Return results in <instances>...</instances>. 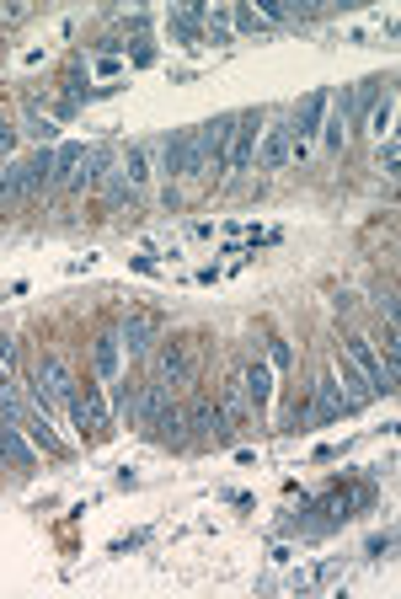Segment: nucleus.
Masks as SVG:
<instances>
[{
    "instance_id": "nucleus-1",
    "label": "nucleus",
    "mask_w": 401,
    "mask_h": 599,
    "mask_svg": "<svg viewBox=\"0 0 401 599\" xmlns=\"http://www.w3.org/2000/svg\"><path fill=\"white\" fill-rule=\"evenodd\" d=\"M230 124L236 113L225 118H209V124L193 129V150H188V177H209V172H225V145H230Z\"/></svg>"
},
{
    "instance_id": "nucleus-2",
    "label": "nucleus",
    "mask_w": 401,
    "mask_h": 599,
    "mask_svg": "<svg viewBox=\"0 0 401 599\" xmlns=\"http://www.w3.org/2000/svg\"><path fill=\"white\" fill-rule=\"evenodd\" d=\"M198 364H204L198 337H177V343H166V348L156 353V380H161V386H193V380H198Z\"/></svg>"
},
{
    "instance_id": "nucleus-3",
    "label": "nucleus",
    "mask_w": 401,
    "mask_h": 599,
    "mask_svg": "<svg viewBox=\"0 0 401 599\" xmlns=\"http://www.w3.org/2000/svg\"><path fill=\"white\" fill-rule=\"evenodd\" d=\"M257 140H262V113H236V124H230V145H225V172H246L257 156Z\"/></svg>"
},
{
    "instance_id": "nucleus-4",
    "label": "nucleus",
    "mask_w": 401,
    "mask_h": 599,
    "mask_svg": "<svg viewBox=\"0 0 401 599\" xmlns=\"http://www.w3.org/2000/svg\"><path fill=\"white\" fill-rule=\"evenodd\" d=\"M343 359H348L353 370L364 375V386L375 391V396H391V391H396V380L385 375V364H380V348L369 343V337H348V353H343Z\"/></svg>"
},
{
    "instance_id": "nucleus-5",
    "label": "nucleus",
    "mask_w": 401,
    "mask_h": 599,
    "mask_svg": "<svg viewBox=\"0 0 401 599\" xmlns=\"http://www.w3.org/2000/svg\"><path fill=\"white\" fill-rule=\"evenodd\" d=\"M182 418H188V439H214V444L230 439V418L220 412L214 396H193V407L182 412Z\"/></svg>"
},
{
    "instance_id": "nucleus-6",
    "label": "nucleus",
    "mask_w": 401,
    "mask_h": 599,
    "mask_svg": "<svg viewBox=\"0 0 401 599\" xmlns=\"http://www.w3.org/2000/svg\"><path fill=\"white\" fill-rule=\"evenodd\" d=\"M327 102H332V91H311L300 107H295V118H289V129H295V156H305V145L321 134V118H327Z\"/></svg>"
},
{
    "instance_id": "nucleus-7",
    "label": "nucleus",
    "mask_w": 401,
    "mask_h": 599,
    "mask_svg": "<svg viewBox=\"0 0 401 599\" xmlns=\"http://www.w3.org/2000/svg\"><path fill=\"white\" fill-rule=\"evenodd\" d=\"M70 418H75V428H91V434H107V423H113V412H107V402H102V391L97 386H86V391H70Z\"/></svg>"
},
{
    "instance_id": "nucleus-8",
    "label": "nucleus",
    "mask_w": 401,
    "mask_h": 599,
    "mask_svg": "<svg viewBox=\"0 0 401 599\" xmlns=\"http://www.w3.org/2000/svg\"><path fill=\"white\" fill-rule=\"evenodd\" d=\"M289 156H295V129H289V124H273V129H262V145H257L252 166H257V172H279Z\"/></svg>"
},
{
    "instance_id": "nucleus-9",
    "label": "nucleus",
    "mask_w": 401,
    "mask_h": 599,
    "mask_svg": "<svg viewBox=\"0 0 401 599\" xmlns=\"http://www.w3.org/2000/svg\"><path fill=\"white\" fill-rule=\"evenodd\" d=\"M118 337H123V348H129V353H150L161 343V316L156 311H129V316H123V327H118Z\"/></svg>"
},
{
    "instance_id": "nucleus-10",
    "label": "nucleus",
    "mask_w": 401,
    "mask_h": 599,
    "mask_svg": "<svg viewBox=\"0 0 401 599\" xmlns=\"http://www.w3.org/2000/svg\"><path fill=\"white\" fill-rule=\"evenodd\" d=\"M33 193H38L33 161H6V172H0V204H27Z\"/></svg>"
},
{
    "instance_id": "nucleus-11",
    "label": "nucleus",
    "mask_w": 401,
    "mask_h": 599,
    "mask_svg": "<svg viewBox=\"0 0 401 599\" xmlns=\"http://www.w3.org/2000/svg\"><path fill=\"white\" fill-rule=\"evenodd\" d=\"M91 370H97V380H107V386L123 375V337L118 332H102L97 343H91Z\"/></svg>"
},
{
    "instance_id": "nucleus-12",
    "label": "nucleus",
    "mask_w": 401,
    "mask_h": 599,
    "mask_svg": "<svg viewBox=\"0 0 401 599\" xmlns=\"http://www.w3.org/2000/svg\"><path fill=\"white\" fill-rule=\"evenodd\" d=\"M166 402H172V386H161L156 375L140 380V407H134V428H140V434H150V423H156L161 412H166Z\"/></svg>"
},
{
    "instance_id": "nucleus-13",
    "label": "nucleus",
    "mask_w": 401,
    "mask_h": 599,
    "mask_svg": "<svg viewBox=\"0 0 401 599\" xmlns=\"http://www.w3.org/2000/svg\"><path fill=\"white\" fill-rule=\"evenodd\" d=\"M343 412H348V402H343V391H337V380L327 375V380H316V402L311 407H305V423H337V418H343Z\"/></svg>"
},
{
    "instance_id": "nucleus-14",
    "label": "nucleus",
    "mask_w": 401,
    "mask_h": 599,
    "mask_svg": "<svg viewBox=\"0 0 401 599\" xmlns=\"http://www.w3.org/2000/svg\"><path fill=\"white\" fill-rule=\"evenodd\" d=\"M241 391H246V402H252L257 412L268 407V402H273V364H262V359H252V364H246Z\"/></svg>"
},
{
    "instance_id": "nucleus-15",
    "label": "nucleus",
    "mask_w": 401,
    "mask_h": 599,
    "mask_svg": "<svg viewBox=\"0 0 401 599\" xmlns=\"http://www.w3.org/2000/svg\"><path fill=\"white\" fill-rule=\"evenodd\" d=\"M107 166H113V150H107V145H91L86 156H81V172H75L70 188H75V193H91V188L107 177Z\"/></svg>"
},
{
    "instance_id": "nucleus-16",
    "label": "nucleus",
    "mask_w": 401,
    "mask_h": 599,
    "mask_svg": "<svg viewBox=\"0 0 401 599\" xmlns=\"http://www.w3.org/2000/svg\"><path fill=\"white\" fill-rule=\"evenodd\" d=\"M150 439H156V444H172V450H182V444H188V418H182L177 402H166V412L150 423Z\"/></svg>"
},
{
    "instance_id": "nucleus-17",
    "label": "nucleus",
    "mask_w": 401,
    "mask_h": 599,
    "mask_svg": "<svg viewBox=\"0 0 401 599\" xmlns=\"http://www.w3.org/2000/svg\"><path fill=\"white\" fill-rule=\"evenodd\" d=\"M332 380H337V391H343V402H348V412H359V407L369 402V396H375V391L364 386V375L353 370V364L343 359V353H337V375H332Z\"/></svg>"
},
{
    "instance_id": "nucleus-18",
    "label": "nucleus",
    "mask_w": 401,
    "mask_h": 599,
    "mask_svg": "<svg viewBox=\"0 0 401 599\" xmlns=\"http://www.w3.org/2000/svg\"><path fill=\"white\" fill-rule=\"evenodd\" d=\"M348 129H353V102H348V91H343V97L327 102V150H343Z\"/></svg>"
},
{
    "instance_id": "nucleus-19",
    "label": "nucleus",
    "mask_w": 401,
    "mask_h": 599,
    "mask_svg": "<svg viewBox=\"0 0 401 599\" xmlns=\"http://www.w3.org/2000/svg\"><path fill=\"white\" fill-rule=\"evenodd\" d=\"M27 412H33V402L22 396V386L11 375H0V423H27Z\"/></svg>"
},
{
    "instance_id": "nucleus-20",
    "label": "nucleus",
    "mask_w": 401,
    "mask_h": 599,
    "mask_svg": "<svg viewBox=\"0 0 401 599\" xmlns=\"http://www.w3.org/2000/svg\"><path fill=\"white\" fill-rule=\"evenodd\" d=\"M188 150H193V129H177V134H166V145H161L166 177H188Z\"/></svg>"
},
{
    "instance_id": "nucleus-21",
    "label": "nucleus",
    "mask_w": 401,
    "mask_h": 599,
    "mask_svg": "<svg viewBox=\"0 0 401 599\" xmlns=\"http://www.w3.org/2000/svg\"><path fill=\"white\" fill-rule=\"evenodd\" d=\"M27 439H33V450H49V455H65V439L54 434V423L43 418V412H27Z\"/></svg>"
},
{
    "instance_id": "nucleus-22",
    "label": "nucleus",
    "mask_w": 401,
    "mask_h": 599,
    "mask_svg": "<svg viewBox=\"0 0 401 599\" xmlns=\"http://www.w3.org/2000/svg\"><path fill=\"white\" fill-rule=\"evenodd\" d=\"M81 156H86V145H59L54 150V188H70L75 172H81Z\"/></svg>"
},
{
    "instance_id": "nucleus-23",
    "label": "nucleus",
    "mask_w": 401,
    "mask_h": 599,
    "mask_svg": "<svg viewBox=\"0 0 401 599\" xmlns=\"http://www.w3.org/2000/svg\"><path fill=\"white\" fill-rule=\"evenodd\" d=\"M204 17L209 11H172V38H182V43H204Z\"/></svg>"
},
{
    "instance_id": "nucleus-24",
    "label": "nucleus",
    "mask_w": 401,
    "mask_h": 599,
    "mask_svg": "<svg viewBox=\"0 0 401 599\" xmlns=\"http://www.w3.org/2000/svg\"><path fill=\"white\" fill-rule=\"evenodd\" d=\"M134 407H140V386H134V380H113V412H118V418H129L134 423Z\"/></svg>"
},
{
    "instance_id": "nucleus-25",
    "label": "nucleus",
    "mask_w": 401,
    "mask_h": 599,
    "mask_svg": "<svg viewBox=\"0 0 401 599\" xmlns=\"http://www.w3.org/2000/svg\"><path fill=\"white\" fill-rule=\"evenodd\" d=\"M123 182H129V188H140V182L150 177V156H145V145H134L129 150V161H123V172H118Z\"/></svg>"
},
{
    "instance_id": "nucleus-26",
    "label": "nucleus",
    "mask_w": 401,
    "mask_h": 599,
    "mask_svg": "<svg viewBox=\"0 0 401 599\" xmlns=\"http://www.w3.org/2000/svg\"><path fill=\"white\" fill-rule=\"evenodd\" d=\"M220 412L241 423V418H246V391H241V386H225V391H220Z\"/></svg>"
},
{
    "instance_id": "nucleus-27",
    "label": "nucleus",
    "mask_w": 401,
    "mask_h": 599,
    "mask_svg": "<svg viewBox=\"0 0 401 599\" xmlns=\"http://www.w3.org/2000/svg\"><path fill=\"white\" fill-rule=\"evenodd\" d=\"M391 113H396V91H385V97L375 102V134L385 140V129H391Z\"/></svg>"
},
{
    "instance_id": "nucleus-28",
    "label": "nucleus",
    "mask_w": 401,
    "mask_h": 599,
    "mask_svg": "<svg viewBox=\"0 0 401 599\" xmlns=\"http://www.w3.org/2000/svg\"><path fill=\"white\" fill-rule=\"evenodd\" d=\"M230 17H236V27H241V33H268V17H262V11H230Z\"/></svg>"
},
{
    "instance_id": "nucleus-29",
    "label": "nucleus",
    "mask_w": 401,
    "mask_h": 599,
    "mask_svg": "<svg viewBox=\"0 0 401 599\" xmlns=\"http://www.w3.org/2000/svg\"><path fill=\"white\" fill-rule=\"evenodd\" d=\"M396 166H401V150H396V140H380V172H391V177H396Z\"/></svg>"
},
{
    "instance_id": "nucleus-30",
    "label": "nucleus",
    "mask_w": 401,
    "mask_h": 599,
    "mask_svg": "<svg viewBox=\"0 0 401 599\" xmlns=\"http://www.w3.org/2000/svg\"><path fill=\"white\" fill-rule=\"evenodd\" d=\"M27 134H33V140H54V124H49V118H27Z\"/></svg>"
},
{
    "instance_id": "nucleus-31",
    "label": "nucleus",
    "mask_w": 401,
    "mask_h": 599,
    "mask_svg": "<svg viewBox=\"0 0 401 599\" xmlns=\"http://www.w3.org/2000/svg\"><path fill=\"white\" fill-rule=\"evenodd\" d=\"M11 150H17V129H11L6 118H0V156H11Z\"/></svg>"
},
{
    "instance_id": "nucleus-32",
    "label": "nucleus",
    "mask_w": 401,
    "mask_h": 599,
    "mask_svg": "<svg viewBox=\"0 0 401 599\" xmlns=\"http://www.w3.org/2000/svg\"><path fill=\"white\" fill-rule=\"evenodd\" d=\"M11 364H17V343H11V337H0V370H11Z\"/></svg>"
},
{
    "instance_id": "nucleus-33",
    "label": "nucleus",
    "mask_w": 401,
    "mask_h": 599,
    "mask_svg": "<svg viewBox=\"0 0 401 599\" xmlns=\"http://www.w3.org/2000/svg\"><path fill=\"white\" fill-rule=\"evenodd\" d=\"M380 316H385V321H391V327H396V289H391V295L380 300Z\"/></svg>"
}]
</instances>
